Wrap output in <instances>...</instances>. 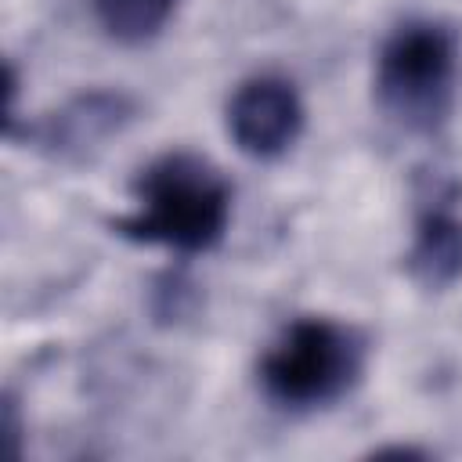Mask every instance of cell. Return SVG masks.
<instances>
[{"instance_id": "cell-2", "label": "cell", "mask_w": 462, "mask_h": 462, "mask_svg": "<svg viewBox=\"0 0 462 462\" xmlns=\"http://www.w3.org/2000/svg\"><path fill=\"white\" fill-rule=\"evenodd\" d=\"M368 343L354 325L336 318H296L260 357L263 393L289 411L328 408L365 375Z\"/></svg>"}, {"instance_id": "cell-3", "label": "cell", "mask_w": 462, "mask_h": 462, "mask_svg": "<svg viewBox=\"0 0 462 462\" xmlns=\"http://www.w3.org/2000/svg\"><path fill=\"white\" fill-rule=\"evenodd\" d=\"M458 36L433 18L397 25L375 54V101L404 130H437L455 97Z\"/></svg>"}, {"instance_id": "cell-1", "label": "cell", "mask_w": 462, "mask_h": 462, "mask_svg": "<svg viewBox=\"0 0 462 462\" xmlns=\"http://www.w3.org/2000/svg\"><path fill=\"white\" fill-rule=\"evenodd\" d=\"M227 224L231 184L217 166L191 152H166L152 159L134 180V209L112 220L123 238L177 253L213 249Z\"/></svg>"}, {"instance_id": "cell-4", "label": "cell", "mask_w": 462, "mask_h": 462, "mask_svg": "<svg viewBox=\"0 0 462 462\" xmlns=\"http://www.w3.org/2000/svg\"><path fill=\"white\" fill-rule=\"evenodd\" d=\"M303 116L307 112L296 87L274 72L242 79L227 97V112H224L235 148L260 162L285 155L300 141Z\"/></svg>"}, {"instance_id": "cell-9", "label": "cell", "mask_w": 462, "mask_h": 462, "mask_svg": "<svg viewBox=\"0 0 462 462\" xmlns=\"http://www.w3.org/2000/svg\"><path fill=\"white\" fill-rule=\"evenodd\" d=\"M4 433H7V451L22 455V422H18V404L14 397H4Z\"/></svg>"}, {"instance_id": "cell-7", "label": "cell", "mask_w": 462, "mask_h": 462, "mask_svg": "<svg viewBox=\"0 0 462 462\" xmlns=\"http://www.w3.org/2000/svg\"><path fill=\"white\" fill-rule=\"evenodd\" d=\"M177 4L180 0H94V18L116 43L137 47L166 29Z\"/></svg>"}, {"instance_id": "cell-5", "label": "cell", "mask_w": 462, "mask_h": 462, "mask_svg": "<svg viewBox=\"0 0 462 462\" xmlns=\"http://www.w3.org/2000/svg\"><path fill=\"white\" fill-rule=\"evenodd\" d=\"M137 116V101L123 90H87L51 112L36 137L58 159H83L108 137L123 134Z\"/></svg>"}, {"instance_id": "cell-8", "label": "cell", "mask_w": 462, "mask_h": 462, "mask_svg": "<svg viewBox=\"0 0 462 462\" xmlns=\"http://www.w3.org/2000/svg\"><path fill=\"white\" fill-rule=\"evenodd\" d=\"M191 303H195V289L180 274H166L152 289V314L162 321H180L191 310Z\"/></svg>"}, {"instance_id": "cell-10", "label": "cell", "mask_w": 462, "mask_h": 462, "mask_svg": "<svg viewBox=\"0 0 462 462\" xmlns=\"http://www.w3.org/2000/svg\"><path fill=\"white\" fill-rule=\"evenodd\" d=\"M386 455H393V458H426L430 451L426 448H411V444H390V448H375L372 451V458H386Z\"/></svg>"}, {"instance_id": "cell-6", "label": "cell", "mask_w": 462, "mask_h": 462, "mask_svg": "<svg viewBox=\"0 0 462 462\" xmlns=\"http://www.w3.org/2000/svg\"><path fill=\"white\" fill-rule=\"evenodd\" d=\"M455 195L458 188H433L404 256L411 282L430 292H444L462 282V217L451 206Z\"/></svg>"}]
</instances>
